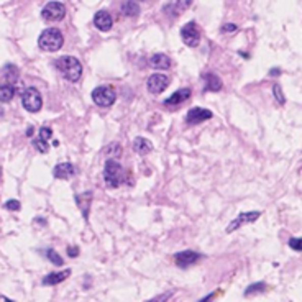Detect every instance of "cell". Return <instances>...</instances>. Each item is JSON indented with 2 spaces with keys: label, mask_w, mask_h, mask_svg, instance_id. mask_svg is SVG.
<instances>
[{
  "label": "cell",
  "mask_w": 302,
  "mask_h": 302,
  "mask_svg": "<svg viewBox=\"0 0 302 302\" xmlns=\"http://www.w3.org/2000/svg\"><path fill=\"white\" fill-rule=\"evenodd\" d=\"M56 69L61 72L64 79L71 80V83H77L83 76V66L74 56H63L56 60Z\"/></svg>",
  "instance_id": "obj_1"
},
{
  "label": "cell",
  "mask_w": 302,
  "mask_h": 302,
  "mask_svg": "<svg viewBox=\"0 0 302 302\" xmlns=\"http://www.w3.org/2000/svg\"><path fill=\"white\" fill-rule=\"evenodd\" d=\"M63 43H64L63 33L58 30V28H46V30L41 32L38 38V46L43 51H49V53L61 49Z\"/></svg>",
  "instance_id": "obj_2"
},
{
  "label": "cell",
  "mask_w": 302,
  "mask_h": 302,
  "mask_svg": "<svg viewBox=\"0 0 302 302\" xmlns=\"http://www.w3.org/2000/svg\"><path fill=\"white\" fill-rule=\"evenodd\" d=\"M92 100L99 107H110L115 104L117 92L112 86H99L92 91Z\"/></svg>",
  "instance_id": "obj_3"
},
{
  "label": "cell",
  "mask_w": 302,
  "mask_h": 302,
  "mask_svg": "<svg viewBox=\"0 0 302 302\" xmlns=\"http://www.w3.org/2000/svg\"><path fill=\"white\" fill-rule=\"evenodd\" d=\"M104 179L108 187H119L123 182V169L115 159H108L104 168Z\"/></svg>",
  "instance_id": "obj_4"
},
{
  "label": "cell",
  "mask_w": 302,
  "mask_h": 302,
  "mask_svg": "<svg viewBox=\"0 0 302 302\" xmlns=\"http://www.w3.org/2000/svg\"><path fill=\"white\" fill-rule=\"evenodd\" d=\"M21 105H23L25 110L32 114H36L41 110L43 105V99H41V94L38 89H35V87H28V89L23 91L21 94Z\"/></svg>",
  "instance_id": "obj_5"
},
{
  "label": "cell",
  "mask_w": 302,
  "mask_h": 302,
  "mask_svg": "<svg viewBox=\"0 0 302 302\" xmlns=\"http://www.w3.org/2000/svg\"><path fill=\"white\" fill-rule=\"evenodd\" d=\"M181 38L190 48H196L201 43V30H199L196 21H189L187 25L181 28Z\"/></svg>",
  "instance_id": "obj_6"
},
{
  "label": "cell",
  "mask_w": 302,
  "mask_h": 302,
  "mask_svg": "<svg viewBox=\"0 0 302 302\" xmlns=\"http://www.w3.org/2000/svg\"><path fill=\"white\" fill-rule=\"evenodd\" d=\"M66 15V7L61 2H49L41 10V17L46 21H60Z\"/></svg>",
  "instance_id": "obj_7"
},
{
  "label": "cell",
  "mask_w": 302,
  "mask_h": 302,
  "mask_svg": "<svg viewBox=\"0 0 302 302\" xmlns=\"http://www.w3.org/2000/svg\"><path fill=\"white\" fill-rule=\"evenodd\" d=\"M260 215H261V212H243V213H240V215L237 218H233L232 224L227 227V233H233L237 228L243 227L245 224L255 222V220L260 218Z\"/></svg>",
  "instance_id": "obj_8"
},
{
  "label": "cell",
  "mask_w": 302,
  "mask_h": 302,
  "mask_svg": "<svg viewBox=\"0 0 302 302\" xmlns=\"http://www.w3.org/2000/svg\"><path fill=\"white\" fill-rule=\"evenodd\" d=\"M201 258L202 255H199L196 252H181L174 255V263H176V266L184 269V268H189V266H193V264H196Z\"/></svg>",
  "instance_id": "obj_9"
},
{
  "label": "cell",
  "mask_w": 302,
  "mask_h": 302,
  "mask_svg": "<svg viewBox=\"0 0 302 302\" xmlns=\"http://www.w3.org/2000/svg\"><path fill=\"white\" fill-rule=\"evenodd\" d=\"M212 119V112L207 108H190L187 112V117H186V123L187 125H197V123H202L205 120H210Z\"/></svg>",
  "instance_id": "obj_10"
},
{
  "label": "cell",
  "mask_w": 302,
  "mask_h": 302,
  "mask_svg": "<svg viewBox=\"0 0 302 302\" xmlns=\"http://www.w3.org/2000/svg\"><path fill=\"white\" fill-rule=\"evenodd\" d=\"M169 86V79L164 74H151L148 79V91L151 94H161Z\"/></svg>",
  "instance_id": "obj_11"
},
{
  "label": "cell",
  "mask_w": 302,
  "mask_h": 302,
  "mask_svg": "<svg viewBox=\"0 0 302 302\" xmlns=\"http://www.w3.org/2000/svg\"><path fill=\"white\" fill-rule=\"evenodd\" d=\"M51 135H53V131H51L49 127H41L40 133H38V138L33 140V146H35V148L38 150L40 153H48V150H49L48 140L51 138Z\"/></svg>",
  "instance_id": "obj_12"
},
{
  "label": "cell",
  "mask_w": 302,
  "mask_h": 302,
  "mask_svg": "<svg viewBox=\"0 0 302 302\" xmlns=\"http://www.w3.org/2000/svg\"><path fill=\"white\" fill-rule=\"evenodd\" d=\"M94 25L97 26L100 32H108L110 28H112V25H114V20H112V17H110L108 12L100 10V12L95 13V17H94Z\"/></svg>",
  "instance_id": "obj_13"
},
{
  "label": "cell",
  "mask_w": 302,
  "mask_h": 302,
  "mask_svg": "<svg viewBox=\"0 0 302 302\" xmlns=\"http://www.w3.org/2000/svg\"><path fill=\"white\" fill-rule=\"evenodd\" d=\"M202 79H204L205 91H209V92L222 91V80L218 79L217 74H213V72H205V74L202 76Z\"/></svg>",
  "instance_id": "obj_14"
},
{
  "label": "cell",
  "mask_w": 302,
  "mask_h": 302,
  "mask_svg": "<svg viewBox=\"0 0 302 302\" xmlns=\"http://www.w3.org/2000/svg\"><path fill=\"white\" fill-rule=\"evenodd\" d=\"M150 66L153 69H169L171 68V58L164 53H156L150 58Z\"/></svg>",
  "instance_id": "obj_15"
},
{
  "label": "cell",
  "mask_w": 302,
  "mask_h": 302,
  "mask_svg": "<svg viewBox=\"0 0 302 302\" xmlns=\"http://www.w3.org/2000/svg\"><path fill=\"white\" fill-rule=\"evenodd\" d=\"M71 276V269H64V271H58V272H49L45 278H43V284L45 286H54V284H61L64 279H68Z\"/></svg>",
  "instance_id": "obj_16"
},
{
  "label": "cell",
  "mask_w": 302,
  "mask_h": 302,
  "mask_svg": "<svg viewBox=\"0 0 302 302\" xmlns=\"http://www.w3.org/2000/svg\"><path fill=\"white\" fill-rule=\"evenodd\" d=\"M53 174L56 179H69L71 176L76 174V169L71 163H61L53 169Z\"/></svg>",
  "instance_id": "obj_17"
},
{
  "label": "cell",
  "mask_w": 302,
  "mask_h": 302,
  "mask_svg": "<svg viewBox=\"0 0 302 302\" xmlns=\"http://www.w3.org/2000/svg\"><path fill=\"white\" fill-rule=\"evenodd\" d=\"M189 97H190V89H187V87H182V89L176 91L169 99H166L164 104L166 105H179V104H182L184 100H187Z\"/></svg>",
  "instance_id": "obj_18"
},
{
  "label": "cell",
  "mask_w": 302,
  "mask_h": 302,
  "mask_svg": "<svg viewBox=\"0 0 302 302\" xmlns=\"http://www.w3.org/2000/svg\"><path fill=\"white\" fill-rule=\"evenodd\" d=\"M133 150L138 154H148L153 150V143L150 142V140L138 136V138H135V142H133Z\"/></svg>",
  "instance_id": "obj_19"
},
{
  "label": "cell",
  "mask_w": 302,
  "mask_h": 302,
  "mask_svg": "<svg viewBox=\"0 0 302 302\" xmlns=\"http://www.w3.org/2000/svg\"><path fill=\"white\" fill-rule=\"evenodd\" d=\"M76 201L79 204V209H83L84 217L87 218V217H89V204L92 201V193H91V190H87V193H84V194L76 196Z\"/></svg>",
  "instance_id": "obj_20"
},
{
  "label": "cell",
  "mask_w": 302,
  "mask_h": 302,
  "mask_svg": "<svg viewBox=\"0 0 302 302\" xmlns=\"http://www.w3.org/2000/svg\"><path fill=\"white\" fill-rule=\"evenodd\" d=\"M4 76L9 84H15L18 80V68L15 64H5L4 66Z\"/></svg>",
  "instance_id": "obj_21"
},
{
  "label": "cell",
  "mask_w": 302,
  "mask_h": 302,
  "mask_svg": "<svg viewBox=\"0 0 302 302\" xmlns=\"http://www.w3.org/2000/svg\"><path fill=\"white\" fill-rule=\"evenodd\" d=\"M15 95V87L12 84H2L0 83V102H10Z\"/></svg>",
  "instance_id": "obj_22"
},
{
  "label": "cell",
  "mask_w": 302,
  "mask_h": 302,
  "mask_svg": "<svg viewBox=\"0 0 302 302\" xmlns=\"http://www.w3.org/2000/svg\"><path fill=\"white\" fill-rule=\"evenodd\" d=\"M140 7L133 2V0H127V2L123 4V7H122V13L123 15H127V17H136L138 15V10Z\"/></svg>",
  "instance_id": "obj_23"
},
{
  "label": "cell",
  "mask_w": 302,
  "mask_h": 302,
  "mask_svg": "<svg viewBox=\"0 0 302 302\" xmlns=\"http://www.w3.org/2000/svg\"><path fill=\"white\" fill-rule=\"evenodd\" d=\"M266 289V286H264V283H256V284H252V286H248L246 289H245V296H250V294H256V292H261Z\"/></svg>",
  "instance_id": "obj_24"
},
{
  "label": "cell",
  "mask_w": 302,
  "mask_h": 302,
  "mask_svg": "<svg viewBox=\"0 0 302 302\" xmlns=\"http://www.w3.org/2000/svg\"><path fill=\"white\" fill-rule=\"evenodd\" d=\"M272 94H274V97H276V100L279 102L281 105H284L286 104V97H284V94H283V87L281 86H272Z\"/></svg>",
  "instance_id": "obj_25"
},
{
  "label": "cell",
  "mask_w": 302,
  "mask_h": 302,
  "mask_svg": "<svg viewBox=\"0 0 302 302\" xmlns=\"http://www.w3.org/2000/svg\"><path fill=\"white\" fill-rule=\"evenodd\" d=\"M48 258H49V261H51V263H54V264H56V266H63L64 260H63V258L54 252V250H48Z\"/></svg>",
  "instance_id": "obj_26"
},
{
  "label": "cell",
  "mask_w": 302,
  "mask_h": 302,
  "mask_svg": "<svg viewBox=\"0 0 302 302\" xmlns=\"http://www.w3.org/2000/svg\"><path fill=\"white\" fill-rule=\"evenodd\" d=\"M289 246L296 252H302V240L300 238H291L289 240Z\"/></svg>",
  "instance_id": "obj_27"
},
{
  "label": "cell",
  "mask_w": 302,
  "mask_h": 302,
  "mask_svg": "<svg viewBox=\"0 0 302 302\" xmlns=\"http://www.w3.org/2000/svg\"><path fill=\"white\" fill-rule=\"evenodd\" d=\"M5 209H9V210H20L21 205H20L18 201H7L5 202Z\"/></svg>",
  "instance_id": "obj_28"
},
{
  "label": "cell",
  "mask_w": 302,
  "mask_h": 302,
  "mask_svg": "<svg viewBox=\"0 0 302 302\" xmlns=\"http://www.w3.org/2000/svg\"><path fill=\"white\" fill-rule=\"evenodd\" d=\"M193 4V0H178V4H176V7H178L179 10H184V9H187V7Z\"/></svg>",
  "instance_id": "obj_29"
},
{
  "label": "cell",
  "mask_w": 302,
  "mask_h": 302,
  "mask_svg": "<svg viewBox=\"0 0 302 302\" xmlns=\"http://www.w3.org/2000/svg\"><path fill=\"white\" fill-rule=\"evenodd\" d=\"M68 255H69L71 258H76V256L79 255V250H77L76 246H69V248H68Z\"/></svg>",
  "instance_id": "obj_30"
},
{
  "label": "cell",
  "mask_w": 302,
  "mask_h": 302,
  "mask_svg": "<svg viewBox=\"0 0 302 302\" xmlns=\"http://www.w3.org/2000/svg\"><path fill=\"white\" fill-rule=\"evenodd\" d=\"M222 30L224 32H233V30H237V26H235V25H225V26H222Z\"/></svg>",
  "instance_id": "obj_31"
},
{
  "label": "cell",
  "mask_w": 302,
  "mask_h": 302,
  "mask_svg": "<svg viewBox=\"0 0 302 302\" xmlns=\"http://www.w3.org/2000/svg\"><path fill=\"white\" fill-rule=\"evenodd\" d=\"M271 76H279V72H281V69H271Z\"/></svg>",
  "instance_id": "obj_32"
}]
</instances>
